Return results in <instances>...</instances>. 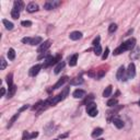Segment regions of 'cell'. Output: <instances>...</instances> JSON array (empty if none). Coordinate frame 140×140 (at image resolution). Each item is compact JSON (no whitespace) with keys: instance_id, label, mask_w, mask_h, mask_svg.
I'll return each instance as SVG.
<instances>
[{"instance_id":"11","label":"cell","mask_w":140,"mask_h":140,"mask_svg":"<svg viewBox=\"0 0 140 140\" xmlns=\"http://www.w3.org/2000/svg\"><path fill=\"white\" fill-rule=\"evenodd\" d=\"M67 81H68V77H67V76L63 77L61 79H59V80H58V82H57V83H56V84H55V86L53 87V89H59V88L61 87V86H64V84H65Z\"/></svg>"},{"instance_id":"34","label":"cell","mask_w":140,"mask_h":140,"mask_svg":"<svg viewBox=\"0 0 140 140\" xmlns=\"http://www.w3.org/2000/svg\"><path fill=\"white\" fill-rule=\"evenodd\" d=\"M1 66H0V70H4L5 67H7V61L4 60V58H1Z\"/></svg>"},{"instance_id":"29","label":"cell","mask_w":140,"mask_h":140,"mask_svg":"<svg viewBox=\"0 0 140 140\" xmlns=\"http://www.w3.org/2000/svg\"><path fill=\"white\" fill-rule=\"evenodd\" d=\"M19 115H20V113H16V114L14 115V116H13V117H12V118L10 119V121H9V125H8V128H10V127H11L12 125L14 124V121H15L18 118H19Z\"/></svg>"},{"instance_id":"20","label":"cell","mask_w":140,"mask_h":140,"mask_svg":"<svg viewBox=\"0 0 140 140\" xmlns=\"http://www.w3.org/2000/svg\"><path fill=\"white\" fill-rule=\"evenodd\" d=\"M14 9H18L19 11L23 10L24 9V3L22 1H20V0H18V1H14Z\"/></svg>"},{"instance_id":"44","label":"cell","mask_w":140,"mask_h":140,"mask_svg":"<svg viewBox=\"0 0 140 140\" xmlns=\"http://www.w3.org/2000/svg\"><path fill=\"white\" fill-rule=\"evenodd\" d=\"M4 93H5L4 88H1V96H3V95H4Z\"/></svg>"},{"instance_id":"8","label":"cell","mask_w":140,"mask_h":140,"mask_svg":"<svg viewBox=\"0 0 140 140\" xmlns=\"http://www.w3.org/2000/svg\"><path fill=\"white\" fill-rule=\"evenodd\" d=\"M69 37H70V40H72V41H78V40L82 38V33L79 32V31L71 32L70 35H69Z\"/></svg>"},{"instance_id":"40","label":"cell","mask_w":140,"mask_h":140,"mask_svg":"<svg viewBox=\"0 0 140 140\" xmlns=\"http://www.w3.org/2000/svg\"><path fill=\"white\" fill-rule=\"evenodd\" d=\"M37 136H38V132H33V133L30 135V139H34V138H36Z\"/></svg>"},{"instance_id":"21","label":"cell","mask_w":140,"mask_h":140,"mask_svg":"<svg viewBox=\"0 0 140 140\" xmlns=\"http://www.w3.org/2000/svg\"><path fill=\"white\" fill-rule=\"evenodd\" d=\"M112 86H108L107 88H105V90L104 91H103V96H104V97H108L109 95H111L112 94Z\"/></svg>"},{"instance_id":"1","label":"cell","mask_w":140,"mask_h":140,"mask_svg":"<svg viewBox=\"0 0 140 140\" xmlns=\"http://www.w3.org/2000/svg\"><path fill=\"white\" fill-rule=\"evenodd\" d=\"M87 112H88V114L90 115L91 117H95L97 115V113H99V111H97V108H96V105L94 104L93 102L87 105Z\"/></svg>"},{"instance_id":"19","label":"cell","mask_w":140,"mask_h":140,"mask_svg":"<svg viewBox=\"0 0 140 140\" xmlns=\"http://www.w3.org/2000/svg\"><path fill=\"white\" fill-rule=\"evenodd\" d=\"M15 91H16V87L14 86V84H13V86H12V87H10V88H9L8 94H7V97H8V99H10V97H12V96L14 95Z\"/></svg>"},{"instance_id":"9","label":"cell","mask_w":140,"mask_h":140,"mask_svg":"<svg viewBox=\"0 0 140 140\" xmlns=\"http://www.w3.org/2000/svg\"><path fill=\"white\" fill-rule=\"evenodd\" d=\"M126 51H128V49H127V46H126L125 43H123L119 47H117L116 49L114 51L113 54L115 55V56H117V55H119V54H121V53H124V52H126Z\"/></svg>"},{"instance_id":"32","label":"cell","mask_w":140,"mask_h":140,"mask_svg":"<svg viewBox=\"0 0 140 140\" xmlns=\"http://www.w3.org/2000/svg\"><path fill=\"white\" fill-rule=\"evenodd\" d=\"M116 30H117V25L115 23H112L111 25H109V27H108V32L109 33H114Z\"/></svg>"},{"instance_id":"33","label":"cell","mask_w":140,"mask_h":140,"mask_svg":"<svg viewBox=\"0 0 140 140\" xmlns=\"http://www.w3.org/2000/svg\"><path fill=\"white\" fill-rule=\"evenodd\" d=\"M94 54L96 55V56H99V55L102 54V47H101V45L95 46V48H94Z\"/></svg>"},{"instance_id":"31","label":"cell","mask_w":140,"mask_h":140,"mask_svg":"<svg viewBox=\"0 0 140 140\" xmlns=\"http://www.w3.org/2000/svg\"><path fill=\"white\" fill-rule=\"evenodd\" d=\"M12 78H13V76H12V74H9V75L7 76V83H8L9 88L13 86V83H12Z\"/></svg>"},{"instance_id":"23","label":"cell","mask_w":140,"mask_h":140,"mask_svg":"<svg viewBox=\"0 0 140 140\" xmlns=\"http://www.w3.org/2000/svg\"><path fill=\"white\" fill-rule=\"evenodd\" d=\"M102 133H103V129L102 128H95L93 130V132H92V137L93 138H97L99 136H101Z\"/></svg>"},{"instance_id":"39","label":"cell","mask_w":140,"mask_h":140,"mask_svg":"<svg viewBox=\"0 0 140 140\" xmlns=\"http://www.w3.org/2000/svg\"><path fill=\"white\" fill-rule=\"evenodd\" d=\"M93 46H97V45H100V36H96V38H94L93 41Z\"/></svg>"},{"instance_id":"47","label":"cell","mask_w":140,"mask_h":140,"mask_svg":"<svg viewBox=\"0 0 140 140\" xmlns=\"http://www.w3.org/2000/svg\"><path fill=\"white\" fill-rule=\"evenodd\" d=\"M54 140H58V139H54Z\"/></svg>"},{"instance_id":"17","label":"cell","mask_w":140,"mask_h":140,"mask_svg":"<svg viewBox=\"0 0 140 140\" xmlns=\"http://www.w3.org/2000/svg\"><path fill=\"white\" fill-rule=\"evenodd\" d=\"M65 61H60V63H58L57 64V66L55 67V74L56 75H58L60 71H61V69H64V67H65Z\"/></svg>"},{"instance_id":"2","label":"cell","mask_w":140,"mask_h":140,"mask_svg":"<svg viewBox=\"0 0 140 140\" xmlns=\"http://www.w3.org/2000/svg\"><path fill=\"white\" fill-rule=\"evenodd\" d=\"M59 4H60V1H58V0H48V1H46L44 3V9L53 10L55 8H57Z\"/></svg>"},{"instance_id":"28","label":"cell","mask_w":140,"mask_h":140,"mask_svg":"<svg viewBox=\"0 0 140 140\" xmlns=\"http://www.w3.org/2000/svg\"><path fill=\"white\" fill-rule=\"evenodd\" d=\"M69 94V88H65L63 91H61V93H60V96H61V100H65L67 96H68Z\"/></svg>"},{"instance_id":"22","label":"cell","mask_w":140,"mask_h":140,"mask_svg":"<svg viewBox=\"0 0 140 140\" xmlns=\"http://www.w3.org/2000/svg\"><path fill=\"white\" fill-rule=\"evenodd\" d=\"M2 23L4 24V26H5V29H7V30H12V29H13V26H14L13 23L8 21V20H5V19L2 20Z\"/></svg>"},{"instance_id":"10","label":"cell","mask_w":140,"mask_h":140,"mask_svg":"<svg viewBox=\"0 0 140 140\" xmlns=\"http://www.w3.org/2000/svg\"><path fill=\"white\" fill-rule=\"evenodd\" d=\"M72 95H74L75 99H83V97L86 96V91L78 89V90H76V91H75L74 94H72Z\"/></svg>"},{"instance_id":"46","label":"cell","mask_w":140,"mask_h":140,"mask_svg":"<svg viewBox=\"0 0 140 140\" xmlns=\"http://www.w3.org/2000/svg\"><path fill=\"white\" fill-rule=\"evenodd\" d=\"M138 104H139V106H140V100H139V103H138Z\"/></svg>"},{"instance_id":"27","label":"cell","mask_w":140,"mask_h":140,"mask_svg":"<svg viewBox=\"0 0 140 140\" xmlns=\"http://www.w3.org/2000/svg\"><path fill=\"white\" fill-rule=\"evenodd\" d=\"M94 100V95L93 94H90L86 97V100L83 101V104H90V103H92V101Z\"/></svg>"},{"instance_id":"30","label":"cell","mask_w":140,"mask_h":140,"mask_svg":"<svg viewBox=\"0 0 140 140\" xmlns=\"http://www.w3.org/2000/svg\"><path fill=\"white\" fill-rule=\"evenodd\" d=\"M116 104H117V100H116V99H111V100H108V101H107V105H108L109 107L115 106Z\"/></svg>"},{"instance_id":"7","label":"cell","mask_w":140,"mask_h":140,"mask_svg":"<svg viewBox=\"0 0 140 140\" xmlns=\"http://www.w3.org/2000/svg\"><path fill=\"white\" fill-rule=\"evenodd\" d=\"M37 10H38V5H37V3H35V2H30V3L26 5V11L30 12V13L36 12Z\"/></svg>"},{"instance_id":"18","label":"cell","mask_w":140,"mask_h":140,"mask_svg":"<svg viewBox=\"0 0 140 140\" xmlns=\"http://www.w3.org/2000/svg\"><path fill=\"white\" fill-rule=\"evenodd\" d=\"M77 61H78V55H77V54H75L74 56H71V57L69 58V65H70L71 67H75V66L77 65Z\"/></svg>"},{"instance_id":"14","label":"cell","mask_w":140,"mask_h":140,"mask_svg":"<svg viewBox=\"0 0 140 140\" xmlns=\"http://www.w3.org/2000/svg\"><path fill=\"white\" fill-rule=\"evenodd\" d=\"M82 83H83V78L81 76L76 77L70 81V84H72V86H79V84H82Z\"/></svg>"},{"instance_id":"4","label":"cell","mask_w":140,"mask_h":140,"mask_svg":"<svg viewBox=\"0 0 140 140\" xmlns=\"http://www.w3.org/2000/svg\"><path fill=\"white\" fill-rule=\"evenodd\" d=\"M51 45H52V41H51V40L45 41L44 43H42V44H41V46L38 47L37 53H40V54H43V53H45V52L48 49V48L51 47Z\"/></svg>"},{"instance_id":"45","label":"cell","mask_w":140,"mask_h":140,"mask_svg":"<svg viewBox=\"0 0 140 140\" xmlns=\"http://www.w3.org/2000/svg\"><path fill=\"white\" fill-rule=\"evenodd\" d=\"M96 140H104V139H102V138H101V139H96Z\"/></svg>"},{"instance_id":"3","label":"cell","mask_w":140,"mask_h":140,"mask_svg":"<svg viewBox=\"0 0 140 140\" xmlns=\"http://www.w3.org/2000/svg\"><path fill=\"white\" fill-rule=\"evenodd\" d=\"M126 75H127V78H128V79L135 78V76H136V67H135V64H133V63L129 64L128 69L126 70Z\"/></svg>"},{"instance_id":"41","label":"cell","mask_w":140,"mask_h":140,"mask_svg":"<svg viewBox=\"0 0 140 140\" xmlns=\"http://www.w3.org/2000/svg\"><path fill=\"white\" fill-rule=\"evenodd\" d=\"M29 108V105L26 104V105H24L23 107H21L20 109H19V112H18V113H21V112H23V111H25V109H27Z\"/></svg>"},{"instance_id":"38","label":"cell","mask_w":140,"mask_h":140,"mask_svg":"<svg viewBox=\"0 0 140 140\" xmlns=\"http://www.w3.org/2000/svg\"><path fill=\"white\" fill-rule=\"evenodd\" d=\"M30 139V133L29 131H24L23 132V136H22V140H29Z\"/></svg>"},{"instance_id":"24","label":"cell","mask_w":140,"mask_h":140,"mask_svg":"<svg viewBox=\"0 0 140 140\" xmlns=\"http://www.w3.org/2000/svg\"><path fill=\"white\" fill-rule=\"evenodd\" d=\"M11 16L13 18V19H15V20H16L20 16V11L18 10V9H14V8H13V9L11 10Z\"/></svg>"},{"instance_id":"43","label":"cell","mask_w":140,"mask_h":140,"mask_svg":"<svg viewBox=\"0 0 140 140\" xmlns=\"http://www.w3.org/2000/svg\"><path fill=\"white\" fill-rule=\"evenodd\" d=\"M68 135H69L68 132H67V133H64V135H60L59 138H61V139H63V138H66V137H68Z\"/></svg>"},{"instance_id":"26","label":"cell","mask_w":140,"mask_h":140,"mask_svg":"<svg viewBox=\"0 0 140 140\" xmlns=\"http://www.w3.org/2000/svg\"><path fill=\"white\" fill-rule=\"evenodd\" d=\"M8 58L10 60H13L15 58V52H14L13 48H10V49L8 51Z\"/></svg>"},{"instance_id":"15","label":"cell","mask_w":140,"mask_h":140,"mask_svg":"<svg viewBox=\"0 0 140 140\" xmlns=\"http://www.w3.org/2000/svg\"><path fill=\"white\" fill-rule=\"evenodd\" d=\"M54 59H55V57H53V56H48V57L45 59L44 64H43V67H44V68H47V67H49V66L54 65Z\"/></svg>"},{"instance_id":"25","label":"cell","mask_w":140,"mask_h":140,"mask_svg":"<svg viewBox=\"0 0 140 140\" xmlns=\"http://www.w3.org/2000/svg\"><path fill=\"white\" fill-rule=\"evenodd\" d=\"M42 37H40V36H36V37H34V38H32V42H31V45H33V46H35V45H38L40 43H42Z\"/></svg>"},{"instance_id":"12","label":"cell","mask_w":140,"mask_h":140,"mask_svg":"<svg viewBox=\"0 0 140 140\" xmlns=\"http://www.w3.org/2000/svg\"><path fill=\"white\" fill-rule=\"evenodd\" d=\"M125 44H126V46H127V49H128V51H131L132 48L136 47V40H135V38H130V40H128V41H126Z\"/></svg>"},{"instance_id":"13","label":"cell","mask_w":140,"mask_h":140,"mask_svg":"<svg viewBox=\"0 0 140 140\" xmlns=\"http://www.w3.org/2000/svg\"><path fill=\"white\" fill-rule=\"evenodd\" d=\"M139 56H140V47L136 46L135 48H133V51L131 52V54H130V58L131 59H138Z\"/></svg>"},{"instance_id":"16","label":"cell","mask_w":140,"mask_h":140,"mask_svg":"<svg viewBox=\"0 0 140 140\" xmlns=\"http://www.w3.org/2000/svg\"><path fill=\"white\" fill-rule=\"evenodd\" d=\"M113 123H114V125L116 126L118 129H120V128H123V127H124V123H123V120H121L120 118H118V117L113 118Z\"/></svg>"},{"instance_id":"5","label":"cell","mask_w":140,"mask_h":140,"mask_svg":"<svg viewBox=\"0 0 140 140\" xmlns=\"http://www.w3.org/2000/svg\"><path fill=\"white\" fill-rule=\"evenodd\" d=\"M125 72H126V70H125V68H124V66H120L119 68H118V70H117V74H116V78L118 79L119 81H121V80H127L126 79V77H125Z\"/></svg>"},{"instance_id":"36","label":"cell","mask_w":140,"mask_h":140,"mask_svg":"<svg viewBox=\"0 0 140 140\" xmlns=\"http://www.w3.org/2000/svg\"><path fill=\"white\" fill-rule=\"evenodd\" d=\"M108 53H109V49L106 47V48H105V52H104V54H103V56H102V59H103V60L107 59V57H108Z\"/></svg>"},{"instance_id":"37","label":"cell","mask_w":140,"mask_h":140,"mask_svg":"<svg viewBox=\"0 0 140 140\" xmlns=\"http://www.w3.org/2000/svg\"><path fill=\"white\" fill-rule=\"evenodd\" d=\"M31 42H32L31 37H24V38H22V43H24V44H31Z\"/></svg>"},{"instance_id":"6","label":"cell","mask_w":140,"mask_h":140,"mask_svg":"<svg viewBox=\"0 0 140 140\" xmlns=\"http://www.w3.org/2000/svg\"><path fill=\"white\" fill-rule=\"evenodd\" d=\"M41 69H42V66H41V65H35V66L32 67L31 69H30L29 74H30V76H31V77H35V76L40 72Z\"/></svg>"},{"instance_id":"35","label":"cell","mask_w":140,"mask_h":140,"mask_svg":"<svg viewBox=\"0 0 140 140\" xmlns=\"http://www.w3.org/2000/svg\"><path fill=\"white\" fill-rule=\"evenodd\" d=\"M21 25L22 26H25V27H29V26L32 25V22L31 21H22L21 22Z\"/></svg>"},{"instance_id":"42","label":"cell","mask_w":140,"mask_h":140,"mask_svg":"<svg viewBox=\"0 0 140 140\" xmlns=\"http://www.w3.org/2000/svg\"><path fill=\"white\" fill-rule=\"evenodd\" d=\"M104 74H105V70H102L100 74H99V78H102L103 76H104Z\"/></svg>"}]
</instances>
